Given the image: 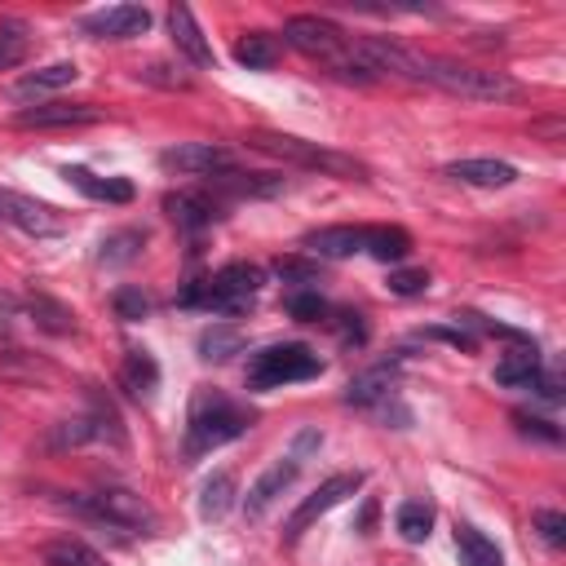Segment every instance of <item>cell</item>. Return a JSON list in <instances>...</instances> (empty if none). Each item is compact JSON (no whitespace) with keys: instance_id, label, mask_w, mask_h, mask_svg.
Segmentation results:
<instances>
[{"instance_id":"28","label":"cell","mask_w":566,"mask_h":566,"mask_svg":"<svg viewBox=\"0 0 566 566\" xmlns=\"http://www.w3.org/2000/svg\"><path fill=\"white\" fill-rule=\"evenodd\" d=\"M235 58H239V66H248V71H270V66L279 62V40L266 36V32H248V36L235 45Z\"/></svg>"},{"instance_id":"39","label":"cell","mask_w":566,"mask_h":566,"mask_svg":"<svg viewBox=\"0 0 566 566\" xmlns=\"http://www.w3.org/2000/svg\"><path fill=\"white\" fill-rule=\"evenodd\" d=\"M514 424L527 434V439H544V443H562V430L557 424H549V420H540V416H527V411H518L514 416Z\"/></svg>"},{"instance_id":"7","label":"cell","mask_w":566,"mask_h":566,"mask_svg":"<svg viewBox=\"0 0 566 566\" xmlns=\"http://www.w3.org/2000/svg\"><path fill=\"white\" fill-rule=\"evenodd\" d=\"M283 40H288L297 53H306V58H323L328 66L336 58H345V49H349V36L332 19H319V14L288 19V23H283Z\"/></svg>"},{"instance_id":"8","label":"cell","mask_w":566,"mask_h":566,"mask_svg":"<svg viewBox=\"0 0 566 566\" xmlns=\"http://www.w3.org/2000/svg\"><path fill=\"white\" fill-rule=\"evenodd\" d=\"M359 487H364V473H332L328 482H319V491L306 495V501L297 505V514L288 518V527H283V540H302L323 514H332L341 501H349Z\"/></svg>"},{"instance_id":"15","label":"cell","mask_w":566,"mask_h":566,"mask_svg":"<svg viewBox=\"0 0 566 566\" xmlns=\"http://www.w3.org/2000/svg\"><path fill=\"white\" fill-rule=\"evenodd\" d=\"M169 32H173L177 53H182L190 66H199V71L212 66V45L204 40V32H199V23H195V14H190L186 5H173V10H169Z\"/></svg>"},{"instance_id":"12","label":"cell","mask_w":566,"mask_h":566,"mask_svg":"<svg viewBox=\"0 0 566 566\" xmlns=\"http://www.w3.org/2000/svg\"><path fill=\"white\" fill-rule=\"evenodd\" d=\"M297 473H302V460H293V456L274 460V465L248 487V495H244V518H248V522H261V518L270 514V505L279 501V495L297 482Z\"/></svg>"},{"instance_id":"5","label":"cell","mask_w":566,"mask_h":566,"mask_svg":"<svg viewBox=\"0 0 566 566\" xmlns=\"http://www.w3.org/2000/svg\"><path fill=\"white\" fill-rule=\"evenodd\" d=\"M76 509L85 518H94V522H107V527H120V531H137V536H151L160 527L156 509L142 501L137 491H128V487H102V491L89 495V501H76Z\"/></svg>"},{"instance_id":"21","label":"cell","mask_w":566,"mask_h":566,"mask_svg":"<svg viewBox=\"0 0 566 566\" xmlns=\"http://www.w3.org/2000/svg\"><path fill=\"white\" fill-rule=\"evenodd\" d=\"M212 186H218V190H226V195H248V199H266V195H279L283 186H288V182H283L279 173H218V177H212Z\"/></svg>"},{"instance_id":"20","label":"cell","mask_w":566,"mask_h":566,"mask_svg":"<svg viewBox=\"0 0 566 566\" xmlns=\"http://www.w3.org/2000/svg\"><path fill=\"white\" fill-rule=\"evenodd\" d=\"M120 385L133 394V398H151L156 385H160V364L151 359L147 349H128V359L120 368Z\"/></svg>"},{"instance_id":"9","label":"cell","mask_w":566,"mask_h":566,"mask_svg":"<svg viewBox=\"0 0 566 566\" xmlns=\"http://www.w3.org/2000/svg\"><path fill=\"white\" fill-rule=\"evenodd\" d=\"M160 164L182 177H218V173L235 169V156L226 147H218V142H182V147H169L160 156Z\"/></svg>"},{"instance_id":"40","label":"cell","mask_w":566,"mask_h":566,"mask_svg":"<svg viewBox=\"0 0 566 566\" xmlns=\"http://www.w3.org/2000/svg\"><path fill=\"white\" fill-rule=\"evenodd\" d=\"M336 332H341L345 345H364V341H368V323H364V315H354V310H341V315H336Z\"/></svg>"},{"instance_id":"38","label":"cell","mask_w":566,"mask_h":566,"mask_svg":"<svg viewBox=\"0 0 566 566\" xmlns=\"http://www.w3.org/2000/svg\"><path fill=\"white\" fill-rule=\"evenodd\" d=\"M274 274H279L283 283H315V279H319V270H315L310 261H302V257H283V261H274Z\"/></svg>"},{"instance_id":"25","label":"cell","mask_w":566,"mask_h":566,"mask_svg":"<svg viewBox=\"0 0 566 566\" xmlns=\"http://www.w3.org/2000/svg\"><path fill=\"white\" fill-rule=\"evenodd\" d=\"M27 310H32L36 328H45V332H53V336H71V332H76V315H71L62 302L45 297V293L27 297Z\"/></svg>"},{"instance_id":"14","label":"cell","mask_w":566,"mask_h":566,"mask_svg":"<svg viewBox=\"0 0 566 566\" xmlns=\"http://www.w3.org/2000/svg\"><path fill=\"white\" fill-rule=\"evenodd\" d=\"M81 81V66L76 62H49V66H40V71H27V76L14 85V98L19 102H40V98H49V94H58V89H66V85H76Z\"/></svg>"},{"instance_id":"31","label":"cell","mask_w":566,"mask_h":566,"mask_svg":"<svg viewBox=\"0 0 566 566\" xmlns=\"http://www.w3.org/2000/svg\"><path fill=\"white\" fill-rule=\"evenodd\" d=\"M32 53V27L27 23H5L0 27V71H14Z\"/></svg>"},{"instance_id":"4","label":"cell","mask_w":566,"mask_h":566,"mask_svg":"<svg viewBox=\"0 0 566 566\" xmlns=\"http://www.w3.org/2000/svg\"><path fill=\"white\" fill-rule=\"evenodd\" d=\"M319 372H323V359L310 345H302V341L266 345L261 354L248 359V390H283L297 381H315Z\"/></svg>"},{"instance_id":"32","label":"cell","mask_w":566,"mask_h":566,"mask_svg":"<svg viewBox=\"0 0 566 566\" xmlns=\"http://www.w3.org/2000/svg\"><path fill=\"white\" fill-rule=\"evenodd\" d=\"M45 566H107V557L81 540H53L45 549Z\"/></svg>"},{"instance_id":"11","label":"cell","mask_w":566,"mask_h":566,"mask_svg":"<svg viewBox=\"0 0 566 566\" xmlns=\"http://www.w3.org/2000/svg\"><path fill=\"white\" fill-rule=\"evenodd\" d=\"M98 120H102V107L94 102H36L14 115L19 128H85Z\"/></svg>"},{"instance_id":"2","label":"cell","mask_w":566,"mask_h":566,"mask_svg":"<svg viewBox=\"0 0 566 566\" xmlns=\"http://www.w3.org/2000/svg\"><path fill=\"white\" fill-rule=\"evenodd\" d=\"M248 424H253V411H244L226 394H199L190 407V424H186V456L199 460L204 452L235 443Z\"/></svg>"},{"instance_id":"41","label":"cell","mask_w":566,"mask_h":566,"mask_svg":"<svg viewBox=\"0 0 566 566\" xmlns=\"http://www.w3.org/2000/svg\"><path fill=\"white\" fill-rule=\"evenodd\" d=\"M142 81L164 85V89H190V81H186V76H173V66H164V62H151L147 71H142Z\"/></svg>"},{"instance_id":"33","label":"cell","mask_w":566,"mask_h":566,"mask_svg":"<svg viewBox=\"0 0 566 566\" xmlns=\"http://www.w3.org/2000/svg\"><path fill=\"white\" fill-rule=\"evenodd\" d=\"M111 306H115V319H124V323H137V319L151 315V297L142 288H115Z\"/></svg>"},{"instance_id":"3","label":"cell","mask_w":566,"mask_h":566,"mask_svg":"<svg viewBox=\"0 0 566 566\" xmlns=\"http://www.w3.org/2000/svg\"><path fill=\"white\" fill-rule=\"evenodd\" d=\"M248 147L283 160V164H297V169H310V173H328V177H341V182H364L368 177V164H359L354 156H341V151H328L319 142H302V137H288V133H253Z\"/></svg>"},{"instance_id":"22","label":"cell","mask_w":566,"mask_h":566,"mask_svg":"<svg viewBox=\"0 0 566 566\" xmlns=\"http://www.w3.org/2000/svg\"><path fill=\"white\" fill-rule=\"evenodd\" d=\"M536 377H540V349L536 345H522V349L505 354V359L495 364V381H501L505 390H527Z\"/></svg>"},{"instance_id":"19","label":"cell","mask_w":566,"mask_h":566,"mask_svg":"<svg viewBox=\"0 0 566 566\" xmlns=\"http://www.w3.org/2000/svg\"><path fill=\"white\" fill-rule=\"evenodd\" d=\"M447 177H452V182H465V186H487V190H495V186H509V182L518 177V169L505 164V160H456V164H447Z\"/></svg>"},{"instance_id":"43","label":"cell","mask_w":566,"mask_h":566,"mask_svg":"<svg viewBox=\"0 0 566 566\" xmlns=\"http://www.w3.org/2000/svg\"><path fill=\"white\" fill-rule=\"evenodd\" d=\"M536 133H544V137H562V120H544V124H536Z\"/></svg>"},{"instance_id":"42","label":"cell","mask_w":566,"mask_h":566,"mask_svg":"<svg viewBox=\"0 0 566 566\" xmlns=\"http://www.w3.org/2000/svg\"><path fill=\"white\" fill-rule=\"evenodd\" d=\"M424 336L430 341H447V345H456V349H473L478 341L469 336V332H460V328H424Z\"/></svg>"},{"instance_id":"35","label":"cell","mask_w":566,"mask_h":566,"mask_svg":"<svg viewBox=\"0 0 566 566\" xmlns=\"http://www.w3.org/2000/svg\"><path fill=\"white\" fill-rule=\"evenodd\" d=\"M288 315H293L297 323H319V319L328 315V302H323L315 288H306V293H293V297H288Z\"/></svg>"},{"instance_id":"10","label":"cell","mask_w":566,"mask_h":566,"mask_svg":"<svg viewBox=\"0 0 566 566\" xmlns=\"http://www.w3.org/2000/svg\"><path fill=\"white\" fill-rule=\"evenodd\" d=\"M0 222L5 226H19L23 235H36V239H49V235H62V218L58 208L40 204V199H27L19 190H0Z\"/></svg>"},{"instance_id":"16","label":"cell","mask_w":566,"mask_h":566,"mask_svg":"<svg viewBox=\"0 0 566 566\" xmlns=\"http://www.w3.org/2000/svg\"><path fill=\"white\" fill-rule=\"evenodd\" d=\"M164 208H169V218L190 235H199V231H208L212 222H218V204H212L208 190H177V195L164 199Z\"/></svg>"},{"instance_id":"17","label":"cell","mask_w":566,"mask_h":566,"mask_svg":"<svg viewBox=\"0 0 566 566\" xmlns=\"http://www.w3.org/2000/svg\"><path fill=\"white\" fill-rule=\"evenodd\" d=\"M364 244H368V231H364V226H323V231H310V235H306V253H310V257H328V261H341V257L364 253Z\"/></svg>"},{"instance_id":"24","label":"cell","mask_w":566,"mask_h":566,"mask_svg":"<svg viewBox=\"0 0 566 566\" xmlns=\"http://www.w3.org/2000/svg\"><path fill=\"white\" fill-rule=\"evenodd\" d=\"M235 505V478L231 473H212L199 491V518L204 522H222Z\"/></svg>"},{"instance_id":"13","label":"cell","mask_w":566,"mask_h":566,"mask_svg":"<svg viewBox=\"0 0 566 566\" xmlns=\"http://www.w3.org/2000/svg\"><path fill=\"white\" fill-rule=\"evenodd\" d=\"M147 27H151L147 5H111V10L85 19V32L98 36V40H128V36H142Z\"/></svg>"},{"instance_id":"1","label":"cell","mask_w":566,"mask_h":566,"mask_svg":"<svg viewBox=\"0 0 566 566\" xmlns=\"http://www.w3.org/2000/svg\"><path fill=\"white\" fill-rule=\"evenodd\" d=\"M420 85H434V89L469 98V102H514L522 94L518 81H509L505 71H482V66H469L456 58H434V53H424Z\"/></svg>"},{"instance_id":"18","label":"cell","mask_w":566,"mask_h":566,"mask_svg":"<svg viewBox=\"0 0 566 566\" xmlns=\"http://www.w3.org/2000/svg\"><path fill=\"white\" fill-rule=\"evenodd\" d=\"M394 394H398V377H394L390 368H372V372L354 377V381L345 385V403H349V407H385V411H390Z\"/></svg>"},{"instance_id":"23","label":"cell","mask_w":566,"mask_h":566,"mask_svg":"<svg viewBox=\"0 0 566 566\" xmlns=\"http://www.w3.org/2000/svg\"><path fill=\"white\" fill-rule=\"evenodd\" d=\"M62 177L76 186V190H85L89 199H107V204H128L133 199V186L120 182V177H94L89 169H66Z\"/></svg>"},{"instance_id":"26","label":"cell","mask_w":566,"mask_h":566,"mask_svg":"<svg viewBox=\"0 0 566 566\" xmlns=\"http://www.w3.org/2000/svg\"><path fill=\"white\" fill-rule=\"evenodd\" d=\"M456 549H460V562L465 566H505L501 549L495 540H487L478 527H456Z\"/></svg>"},{"instance_id":"34","label":"cell","mask_w":566,"mask_h":566,"mask_svg":"<svg viewBox=\"0 0 566 566\" xmlns=\"http://www.w3.org/2000/svg\"><path fill=\"white\" fill-rule=\"evenodd\" d=\"M142 244H147V235H142V231H120V235H111V239L102 244V261H107V266H124V261L137 257Z\"/></svg>"},{"instance_id":"30","label":"cell","mask_w":566,"mask_h":566,"mask_svg":"<svg viewBox=\"0 0 566 566\" xmlns=\"http://www.w3.org/2000/svg\"><path fill=\"white\" fill-rule=\"evenodd\" d=\"M430 531H434V509L424 501H407L398 509V536L407 544H424V540H430Z\"/></svg>"},{"instance_id":"29","label":"cell","mask_w":566,"mask_h":566,"mask_svg":"<svg viewBox=\"0 0 566 566\" xmlns=\"http://www.w3.org/2000/svg\"><path fill=\"white\" fill-rule=\"evenodd\" d=\"M244 349V332L239 328H231V323H212L204 336H199V354L204 359H231V354H239Z\"/></svg>"},{"instance_id":"36","label":"cell","mask_w":566,"mask_h":566,"mask_svg":"<svg viewBox=\"0 0 566 566\" xmlns=\"http://www.w3.org/2000/svg\"><path fill=\"white\" fill-rule=\"evenodd\" d=\"M430 288V270H394L390 274V293L394 297H420Z\"/></svg>"},{"instance_id":"37","label":"cell","mask_w":566,"mask_h":566,"mask_svg":"<svg viewBox=\"0 0 566 566\" xmlns=\"http://www.w3.org/2000/svg\"><path fill=\"white\" fill-rule=\"evenodd\" d=\"M536 531L544 536V544L562 549V544H566V514H557V509H540V514H536Z\"/></svg>"},{"instance_id":"6","label":"cell","mask_w":566,"mask_h":566,"mask_svg":"<svg viewBox=\"0 0 566 566\" xmlns=\"http://www.w3.org/2000/svg\"><path fill=\"white\" fill-rule=\"evenodd\" d=\"M257 293H261V270L248 261H231L204 283V310L244 315V310H253Z\"/></svg>"},{"instance_id":"27","label":"cell","mask_w":566,"mask_h":566,"mask_svg":"<svg viewBox=\"0 0 566 566\" xmlns=\"http://www.w3.org/2000/svg\"><path fill=\"white\" fill-rule=\"evenodd\" d=\"M364 253H372V257L385 261V266H390V261H403V257L411 253V235H407L403 226H372Z\"/></svg>"}]
</instances>
